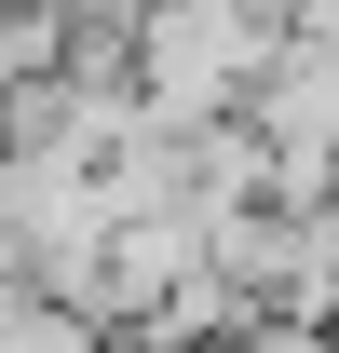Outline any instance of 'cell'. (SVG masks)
I'll use <instances>...</instances> for the list:
<instances>
[{
	"instance_id": "6da1fadb",
	"label": "cell",
	"mask_w": 339,
	"mask_h": 353,
	"mask_svg": "<svg viewBox=\"0 0 339 353\" xmlns=\"http://www.w3.org/2000/svg\"><path fill=\"white\" fill-rule=\"evenodd\" d=\"M109 326H95L82 299H41V285H14L0 299V353H95Z\"/></svg>"
},
{
	"instance_id": "7a4b0ae2",
	"label": "cell",
	"mask_w": 339,
	"mask_h": 353,
	"mask_svg": "<svg viewBox=\"0 0 339 353\" xmlns=\"http://www.w3.org/2000/svg\"><path fill=\"white\" fill-rule=\"evenodd\" d=\"M326 190H339V163H326Z\"/></svg>"
}]
</instances>
